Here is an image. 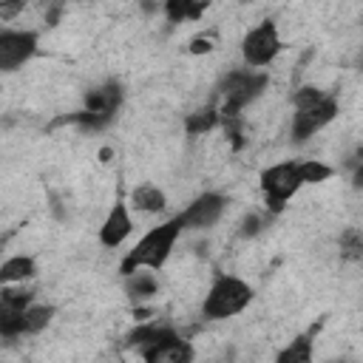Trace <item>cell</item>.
I'll return each instance as SVG.
<instances>
[{"instance_id": "16", "label": "cell", "mask_w": 363, "mask_h": 363, "mask_svg": "<svg viewBox=\"0 0 363 363\" xmlns=\"http://www.w3.org/2000/svg\"><path fill=\"white\" fill-rule=\"evenodd\" d=\"M54 309L51 306H43V303H28L23 309V332L26 335H34V332H43L51 320Z\"/></svg>"}, {"instance_id": "20", "label": "cell", "mask_w": 363, "mask_h": 363, "mask_svg": "<svg viewBox=\"0 0 363 363\" xmlns=\"http://www.w3.org/2000/svg\"><path fill=\"white\" fill-rule=\"evenodd\" d=\"M298 176H301V184H318V182H326L332 176V167H326L323 162H301L298 164Z\"/></svg>"}, {"instance_id": "1", "label": "cell", "mask_w": 363, "mask_h": 363, "mask_svg": "<svg viewBox=\"0 0 363 363\" xmlns=\"http://www.w3.org/2000/svg\"><path fill=\"white\" fill-rule=\"evenodd\" d=\"M184 227H182V221H179V216L176 218H170V221H164V224H159V227H153L150 233H145L139 241H136V247L125 255V261H122V272L128 275V272H133V269H159L167 258H170V252H173V244H176V238H179V233H182Z\"/></svg>"}, {"instance_id": "12", "label": "cell", "mask_w": 363, "mask_h": 363, "mask_svg": "<svg viewBox=\"0 0 363 363\" xmlns=\"http://www.w3.org/2000/svg\"><path fill=\"white\" fill-rule=\"evenodd\" d=\"M34 272H37L34 258H28V255H14V258H9V261L0 264V286L23 284V281L34 278Z\"/></svg>"}, {"instance_id": "15", "label": "cell", "mask_w": 363, "mask_h": 363, "mask_svg": "<svg viewBox=\"0 0 363 363\" xmlns=\"http://www.w3.org/2000/svg\"><path fill=\"white\" fill-rule=\"evenodd\" d=\"M130 199H133V207L142 210V213H159V210H164V204H167L164 193H162L159 187H153V184H139V187L130 193Z\"/></svg>"}, {"instance_id": "6", "label": "cell", "mask_w": 363, "mask_h": 363, "mask_svg": "<svg viewBox=\"0 0 363 363\" xmlns=\"http://www.w3.org/2000/svg\"><path fill=\"white\" fill-rule=\"evenodd\" d=\"M281 51V37H278V26L272 20H264L261 26H255L247 37H244V45H241V54L247 60V65L252 68H261V65H269Z\"/></svg>"}, {"instance_id": "4", "label": "cell", "mask_w": 363, "mask_h": 363, "mask_svg": "<svg viewBox=\"0 0 363 363\" xmlns=\"http://www.w3.org/2000/svg\"><path fill=\"white\" fill-rule=\"evenodd\" d=\"M261 190L267 199V207L272 213H281L286 199H292L301 190V176L295 162H278L261 173Z\"/></svg>"}, {"instance_id": "9", "label": "cell", "mask_w": 363, "mask_h": 363, "mask_svg": "<svg viewBox=\"0 0 363 363\" xmlns=\"http://www.w3.org/2000/svg\"><path fill=\"white\" fill-rule=\"evenodd\" d=\"M224 207H227L224 196H218V193H204V196H199V199H196V201H193V204L179 216V221H182V227L201 230V227L216 224V221L221 218Z\"/></svg>"}, {"instance_id": "14", "label": "cell", "mask_w": 363, "mask_h": 363, "mask_svg": "<svg viewBox=\"0 0 363 363\" xmlns=\"http://www.w3.org/2000/svg\"><path fill=\"white\" fill-rule=\"evenodd\" d=\"M207 6H210V0H164V14H167V20H173V23L199 20Z\"/></svg>"}, {"instance_id": "5", "label": "cell", "mask_w": 363, "mask_h": 363, "mask_svg": "<svg viewBox=\"0 0 363 363\" xmlns=\"http://www.w3.org/2000/svg\"><path fill=\"white\" fill-rule=\"evenodd\" d=\"M119 102H122V91H119L116 82L91 88L85 94V111L74 113V122L82 125V128H102L105 122H111V116L119 108Z\"/></svg>"}, {"instance_id": "21", "label": "cell", "mask_w": 363, "mask_h": 363, "mask_svg": "<svg viewBox=\"0 0 363 363\" xmlns=\"http://www.w3.org/2000/svg\"><path fill=\"white\" fill-rule=\"evenodd\" d=\"M320 96H326V94H323L320 88H315V85H303V88H298V91H295L292 102H295V108H306V105L318 102Z\"/></svg>"}, {"instance_id": "22", "label": "cell", "mask_w": 363, "mask_h": 363, "mask_svg": "<svg viewBox=\"0 0 363 363\" xmlns=\"http://www.w3.org/2000/svg\"><path fill=\"white\" fill-rule=\"evenodd\" d=\"M213 48H216L213 34H199V37L190 40V54H210Z\"/></svg>"}, {"instance_id": "19", "label": "cell", "mask_w": 363, "mask_h": 363, "mask_svg": "<svg viewBox=\"0 0 363 363\" xmlns=\"http://www.w3.org/2000/svg\"><path fill=\"white\" fill-rule=\"evenodd\" d=\"M216 125H218V113H216L213 108L196 111V113H190V116L184 119V128H187V133H193V136L207 133V130H213Z\"/></svg>"}, {"instance_id": "17", "label": "cell", "mask_w": 363, "mask_h": 363, "mask_svg": "<svg viewBox=\"0 0 363 363\" xmlns=\"http://www.w3.org/2000/svg\"><path fill=\"white\" fill-rule=\"evenodd\" d=\"M156 289H159V281L150 272H142V269L128 272V292L133 298H150Z\"/></svg>"}, {"instance_id": "24", "label": "cell", "mask_w": 363, "mask_h": 363, "mask_svg": "<svg viewBox=\"0 0 363 363\" xmlns=\"http://www.w3.org/2000/svg\"><path fill=\"white\" fill-rule=\"evenodd\" d=\"M261 230V218L258 216H247L244 218V235H255Z\"/></svg>"}, {"instance_id": "13", "label": "cell", "mask_w": 363, "mask_h": 363, "mask_svg": "<svg viewBox=\"0 0 363 363\" xmlns=\"http://www.w3.org/2000/svg\"><path fill=\"white\" fill-rule=\"evenodd\" d=\"M28 303H17L0 295V337L23 335V309Z\"/></svg>"}, {"instance_id": "10", "label": "cell", "mask_w": 363, "mask_h": 363, "mask_svg": "<svg viewBox=\"0 0 363 363\" xmlns=\"http://www.w3.org/2000/svg\"><path fill=\"white\" fill-rule=\"evenodd\" d=\"M130 230H133L130 213H128L125 201H116V204L111 207V213L105 216L102 227H99V241H102L105 247H119V244L130 235Z\"/></svg>"}, {"instance_id": "23", "label": "cell", "mask_w": 363, "mask_h": 363, "mask_svg": "<svg viewBox=\"0 0 363 363\" xmlns=\"http://www.w3.org/2000/svg\"><path fill=\"white\" fill-rule=\"evenodd\" d=\"M20 9H23V0H0V17H3V20L17 17Z\"/></svg>"}, {"instance_id": "11", "label": "cell", "mask_w": 363, "mask_h": 363, "mask_svg": "<svg viewBox=\"0 0 363 363\" xmlns=\"http://www.w3.org/2000/svg\"><path fill=\"white\" fill-rule=\"evenodd\" d=\"M142 357L150 360V363H187V360H193V349H190L187 340H182L176 335V337H170V340L147 349Z\"/></svg>"}, {"instance_id": "3", "label": "cell", "mask_w": 363, "mask_h": 363, "mask_svg": "<svg viewBox=\"0 0 363 363\" xmlns=\"http://www.w3.org/2000/svg\"><path fill=\"white\" fill-rule=\"evenodd\" d=\"M264 85H267V77L264 74H255V71H233V74H227V79L221 82V99H224V105H221L218 119L238 116V111L247 102H252L264 91Z\"/></svg>"}, {"instance_id": "2", "label": "cell", "mask_w": 363, "mask_h": 363, "mask_svg": "<svg viewBox=\"0 0 363 363\" xmlns=\"http://www.w3.org/2000/svg\"><path fill=\"white\" fill-rule=\"evenodd\" d=\"M250 301H252L250 284H244L235 275H218L204 298V315L213 320H224V318L238 315Z\"/></svg>"}, {"instance_id": "18", "label": "cell", "mask_w": 363, "mask_h": 363, "mask_svg": "<svg viewBox=\"0 0 363 363\" xmlns=\"http://www.w3.org/2000/svg\"><path fill=\"white\" fill-rule=\"evenodd\" d=\"M312 360V340L298 337L284 352H278V363H309Z\"/></svg>"}, {"instance_id": "7", "label": "cell", "mask_w": 363, "mask_h": 363, "mask_svg": "<svg viewBox=\"0 0 363 363\" xmlns=\"http://www.w3.org/2000/svg\"><path fill=\"white\" fill-rule=\"evenodd\" d=\"M337 113V102L332 96H320L318 102L306 105V108H295V119H292V139L303 142L312 133H318L320 128H326Z\"/></svg>"}, {"instance_id": "8", "label": "cell", "mask_w": 363, "mask_h": 363, "mask_svg": "<svg viewBox=\"0 0 363 363\" xmlns=\"http://www.w3.org/2000/svg\"><path fill=\"white\" fill-rule=\"evenodd\" d=\"M37 51L34 31H3L0 34V71H14Z\"/></svg>"}]
</instances>
